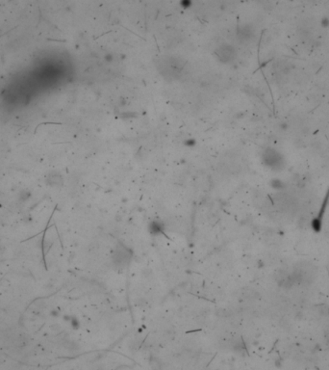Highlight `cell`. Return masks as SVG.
I'll return each instance as SVG.
<instances>
[{
    "mask_svg": "<svg viewBox=\"0 0 329 370\" xmlns=\"http://www.w3.org/2000/svg\"><path fill=\"white\" fill-rule=\"evenodd\" d=\"M261 160L264 166L273 172L282 171L285 167V157L278 150L267 147L262 152Z\"/></svg>",
    "mask_w": 329,
    "mask_h": 370,
    "instance_id": "1",
    "label": "cell"
},
{
    "mask_svg": "<svg viewBox=\"0 0 329 370\" xmlns=\"http://www.w3.org/2000/svg\"><path fill=\"white\" fill-rule=\"evenodd\" d=\"M133 259V251L122 243H117L112 255V261L116 269H124Z\"/></svg>",
    "mask_w": 329,
    "mask_h": 370,
    "instance_id": "2",
    "label": "cell"
},
{
    "mask_svg": "<svg viewBox=\"0 0 329 370\" xmlns=\"http://www.w3.org/2000/svg\"><path fill=\"white\" fill-rule=\"evenodd\" d=\"M294 284L302 285L313 283L315 279V267L310 263H300L292 271Z\"/></svg>",
    "mask_w": 329,
    "mask_h": 370,
    "instance_id": "3",
    "label": "cell"
},
{
    "mask_svg": "<svg viewBox=\"0 0 329 370\" xmlns=\"http://www.w3.org/2000/svg\"><path fill=\"white\" fill-rule=\"evenodd\" d=\"M328 203H329V187H328V189H327L326 193H325L324 198H323V201H322V203H321L320 211H318V213L317 217H315V218H314V219L312 220V222H311L312 229L315 231V232H320V231L321 230L323 216H324V213H325L326 207H327V205H328Z\"/></svg>",
    "mask_w": 329,
    "mask_h": 370,
    "instance_id": "4",
    "label": "cell"
},
{
    "mask_svg": "<svg viewBox=\"0 0 329 370\" xmlns=\"http://www.w3.org/2000/svg\"><path fill=\"white\" fill-rule=\"evenodd\" d=\"M276 283H278L279 286L283 288H292L294 284V280L292 276V273L286 272V271H279L278 274L276 275Z\"/></svg>",
    "mask_w": 329,
    "mask_h": 370,
    "instance_id": "5",
    "label": "cell"
},
{
    "mask_svg": "<svg viewBox=\"0 0 329 370\" xmlns=\"http://www.w3.org/2000/svg\"><path fill=\"white\" fill-rule=\"evenodd\" d=\"M148 230H149V232L153 235L164 234L165 233L164 223L160 220H153L152 222H150V224L148 226Z\"/></svg>",
    "mask_w": 329,
    "mask_h": 370,
    "instance_id": "6",
    "label": "cell"
},
{
    "mask_svg": "<svg viewBox=\"0 0 329 370\" xmlns=\"http://www.w3.org/2000/svg\"><path fill=\"white\" fill-rule=\"evenodd\" d=\"M269 185H271L272 189L276 190V191H283L287 186L286 182L283 181L280 179H272L269 181Z\"/></svg>",
    "mask_w": 329,
    "mask_h": 370,
    "instance_id": "7",
    "label": "cell"
},
{
    "mask_svg": "<svg viewBox=\"0 0 329 370\" xmlns=\"http://www.w3.org/2000/svg\"><path fill=\"white\" fill-rule=\"evenodd\" d=\"M321 25L323 28H328L329 27V17H323L321 19Z\"/></svg>",
    "mask_w": 329,
    "mask_h": 370,
    "instance_id": "8",
    "label": "cell"
}]
</instances>
